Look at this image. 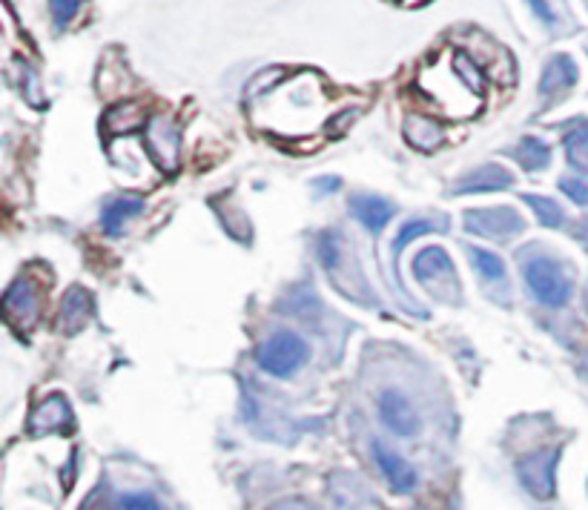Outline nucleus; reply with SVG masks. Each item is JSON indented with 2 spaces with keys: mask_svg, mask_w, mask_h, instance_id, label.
<instances>
[{
  "mask_svg": "<svg viewBox=\"0 0 588 510\" xmlns=\"http://www.w3.org/2000/svg\"><path fill=\"white\" fill-rule=\"evenodd\" d=\"M419 89L431 98L445 118H471L480 109V95L465 84L457 66L434 64L419 75Z\"/></svg>",
  "mask_w": 588,
  "mask_h": 510,
  "instance_id": "1",
  "label": "nucleus"
},
{
  "mask_svg": "<svg viewBox=\"0 0 588 510\" xmlns=\"http://www.w3.org/2000/svg\"><path fill=\"white\" fill-rule=\"evenodd\" d=\"M256 362L264 373H270L276 379H287L307 362V341L299 333L282 330V333L262 341V347L256 350Z\"/></svg>",
  "mask_w": 588,
  "mask_h": 510,
  "instance_id": "2",
  "label": "nucleus"
},
{
  "mask_svg": "<svg viewBox=\"0 0 588 510\" xmlns=\"http://www.w3.org/2000/svg\"><path fill=\"white\" fill-rule=\"evenodd\" d=\"M528 290L537 296L545 307H563L571 298V278L563 273V267L551 258H531L523 267Z\"/></svg>",
  "mask_w": 588,
  "mask_h": 510,
  "instance_id": "3",
  "label": "nucleus"
},
{
  "mask_svg": "<svg viewBox=\"0 0 588 510\" xmlns=\"http://www.w3.org/2000/svg\"><path fill=\"white\" fill-rule=\"evenodd\" d=\"M414 273L439 298H457V270H454L451 255L445 253L442 247H425V250H419L414 258Z\"/></svg>",
  "mask_w": 588,
  "mask_h": 510,
  "instance_id": "4",
  "label": "nucleus"
},
{
  "mask_svg": "<svg viewBox=\"0 0 588 510\" xmlns=\"http://www.w3.org/2000/svg\"><path fill=\"white\" fill-rule=\"evenodd\" d=\"M525 221L511 207H494V210H471L465 215V230L491 241H508L523 233Z\"/></svg>",
  "mask_w": 588,
  "mask_h": 510,
  "instance_id": "5",
  "label": "nucleus"
},
{
  "mask_svg": "<svg viewBox=\"0 0 588 510\" xmlns=\"http://www.w3.org/2000/svg\"><path fill=\"white\" fill-rule=\"evenodd\" d=\"M3 316H6V321L12 327L29 330L41 316V290H38V284L29 281V278H18L6 290V296H3Z\"/></svg>",
  "mask_w": 588,
  "mask_h": 510,
  "instance_id": "6",
  "label": "nucleus"
},
{
  "mask_svg": "<svg viewBox=\"0 0 588 510\" xmlns=\"http://www.w3.org/2000/svg\"><path fill=\"white\" fill-rule=\"evenodd\" d=\"M144 144L153 158L167 172H173L181 161V129L173 118H153L144 129Z\"/></svg>",
  "mask_w": 588,
  "mask_h": 510,
  "instance_id": "7",
  "label": "nucleus"
},
{
  "mask_svg": "<svg viewBox=\"0 0 588 510\" xmlns=\"http://www.w3.org/2000/svg\"><path fill=\"white\" fill-rule=\"evenodd\" d=\"M554 465H557V450L554 453L540 450L520 462V482L528 488V493H534L537 499L554 496Z\"/></svg>",
  "mask_w": 588,
  "mask_h": 510,
  "instance_id": "8",
  "label": "nucleus"
},
{
  "mask_svg": "<svg viewBox=\"0 0 588 510\" xmlns=\"http://www.w3.org/2000/svg\"><path fill=\"white\" fill-rule=\"evenodd\" d=\"M379 416H382V425L388 427L396 436H416L419 433V413L414 410V404L408 402L402 393L396 390H388L382 393L379 399Z\"/></svg>",
  "mask_w": 588,
  "mask_h": 510,
  "instance_id": "9",
  "label": "nucleus"
},
{
  "mask_svg": "<svg viewBox=\"0 0 588 510\" xmlns=\"http://www.w3.org/2000/svg\"><path fill=\"white\" fill-rule=\"evenodd\" d=\"M373 453V462H376V468L382 470V476H385V482L391 485L393 493H411L416 488V482H419V476H416V470L396 453L391 447H385L382 442H373L371 445Z\"/></svg>",
  "mask_w": 588,
  "mask_h": 510,
  "instance_id": "10",
  "label": "nucleus"
},
{
  "mask_svg": "<svg viewBox=\"0 0 588 510\" xmlns=\"http://www.w3.org/2000/svg\"><path fill=\"white\" fill-rule=\"evenodd\" d=\"M574 84H577V66H574V61L568 55H554L543 69L540 95L551 98V104H557V98H563Z\"/></svg>",
  "mask_w": 588,
  "mask_h": 510,
  "instance_id": "11",
  "label": "nucleus"
},
{
  "mask_svg": "<svg viewBox=\"0 0 588 510\" xmlns=\"http://www.w3.org/2000/svg\"><path fill=\"white\" fill-rule=\"evenodd\" d=\"M514 178L511 172H505L497 164H485V167H477L474 172H468L465 178H459L457 187H454V195H477V192H497L511 187Z\"/></svg>",
  "mask_w": 588,
  "mask_h": 510,
  "instance_id": "12",
  "label": "nucleus"
},
{
  "mask_svg": "<svg viewBox=\"0 0 588 510\" xmlns=\"http://www.w3.org/2000/svg\"><path fill=\"white\" fill-rule=\"evenodd\" d=\"M66 427H72V410L64 402V396H49L46 402L35 407V413L29 419L32 433H55V430H66Z\"/></svg>",
  "mask_w": 588,
  "mask_h": 510,
  "instance_id": "13",
  "label": "nucleus"
},
{
  "mask_svg": "<svg viewBox=\"0 0 588 510\" xmlns=\"http://www.w3.org/2000/svg\"><path fill=\"white\" fill-rule=\"evenodd\" d=\"M350 213L356 215V221L362 227H368L371 233H379L393 218V204L379 198V195H353L350 198Z\"/></svg>",
  "mask_w": 588,
  "mask_h": 510,
  "instance_id": "14",
  "label": "nucleus"
},
{
  "mask_svg": "<svg viewBox=\"0 0 588 510\" xmlns=\"http://www.w3.org/2000/svg\"><path fill=\"white\" fill-rule=\"evenodd\" d=\"M141 210H144V201H141V198L121 195V198L109 201L107 207H104V213H101V227H104V233L121 235L124 224H127L130 218H135Z\"/></svg>",
  "mask_w": 588,
  "mask_h": 510,
  "instance_id": "15",
  "label": "nucleus"
},
{
  "mask_svg": "<svg viewBox=\"0 0 588 510\" xmlns=\"http://www.w3.org/2000/svg\"><path fill=\"white\" fill-rule=\"evenodd\" d=\"M89 307H92V298L87 296L84 287H72L64 296V304H61V324H64L66 333H78L89 319Z\"/></svg>",
  "mask_w": 588,
  "mask_h": 510,
  "instance_id": "16",
  "label": "nucleus"
},
{
  "mask_svg": "<svg viewBox=\"0 0 588 510\" xmlns=\"http://www.w3.org/2000/svg\"><path fill=\"white\" fill-rule=\"evenodd\" d=\"M405 138H408L416 149H436L442 144L445 132H442V127H439L436 121H431V118L411 115L408 124H405Z\"/></svg>",
  "mask_w": 588,
  "mask_h": 510,
  "instance_id": "17",
  "label": "nucleus"
},
{
  "mask_svg": "<svg viewBox=\"0 0 588 510\" xmlns=\"http://www.w3.org/2000/svg\"><path fill=\"white\" fill-rule=\"evenodd\" d=\"M144 121V109L138 104H118L107 112L104 124H107V132H115V135H124V132H132V129L141 127Z\"/></svg>",
  "mask_w": 588,
  "mask_h": 510,
  "instance_id": "18",
  "label": "nucleus"
},
{
  "mask_svg": "<svg viewBox=\"0 0 588 510\" xmlns=\"http://www.w3.org/2000/svg\"><path fill=\"white\" fill-rule=\"evenodd\" d=\"M523 201L537 213L540 218V224L543 227H551V230H557V227H563V221H566V213H563V207L557 204V201H551V198H543V195H528L525 192Z\"/></svg>",
  "mask_w": 588,
  "mask_h": 510,
  "instance_id": "19",
  "label": "nucleus"
},
{
  "mask_svg": "<svg viewBox=\"0 0 588 510\" xmlns=\"http://www.w3.org/2000/svg\"><path fill=\"white\" fill-rule=\"evenodd\" d=\"M448 224L445 221H431V218H414V221H408L399 233H396V238H393V255H399L414 238H419V235L425 233H436V230H445Z\"/></svg>",
  "mask_w": 588,
  "mask_h": 510,
  "instance_id": "20",
  "label": "nucleus"
},
{
  "mask_svg": "<svg viewBox=\"0 0 588 510\" xmlns=\"http://www.w3.org/2000/svg\"><path fill=\"white\" fill-rule=\"evenodd\" d=\"M468 255H471V261H474V270H477L485 281H494V284H502V281H505V264H502L500 255L480 250V247H471Z\"/></svg>",
  "mask_w": 588,
  "mask_h": 510,
  "instance_id": "21",
  "label": "nucleus"
},
{
  "mask_svg": "<svg viewBox=\"0 0 588 510\" xmlns=\"http://www.w3.org/2000/svg\"><path fill=\"white\" fill-rule=\"evenodd\" d=\"M520 161H523L528 170H545L548 161H551V147L545 141H540V138H523V144H520Z\"/></svg>",
  "mask_w": 588,
  "mask_h": 510,
  "instance_id": "22",
  "label": "nucleus"
},
{
  "mask_svg": "<svg viewBox=\"0 0 588 510\" xmlns=\"http://www.w3.org/2000/svg\"><path fill=\"white\" fill-rule=\"evenodd\" d=\"M566 155L577 170L588 172V124L566 135Z\"/></svg>",
  "mask_w": 588,
  "mask_h": 510,
  "instance_id": "23",
  "label": "nucleus"
},
{
  "mask_svg": "<svg viewBox=\"0 0 588 510\" xmlns=\"http://www.w3.org/2000/svg\"><path fill=\"white\" fill-rule=\"evenodd\" d=\"M78 9H81V0H49V12H52L58 29H64L66 23L78 15Z\"/></svg>",
  "mask_w": 588,
  "mask_h": 510,
  "instance_id": "24",
  "label": "nucleus"
},
{
  "mask_svg": "<svg viewBox=\"0 0 588 510\" xmlns=\"http://www.w3.org/2000/svg\"><path fill=\"white\" fill-rule=\"evenodd\" d=\"M560 190L566 192L574 204H588V184L586 181H580V178H563V181H560Z\"/></svg>",
  "mask_w": 588,
  "mask_h": 510,
  "instance_id": "25",
  "label": "nucleus"
},
{
  "mask_svg": "<svg viewBox=\"0 0 588 510\" xmlns=\"http://www.w3.org/2000/svg\"><path fill=\"white\" fill-rule=\"evenodd\" d=\"M121 508L124 510H161V505L155 502L153 496H147V493H127V496H121Z\"/></svg>",
  "mask_w": 588,
  "mask_h": 510,
  "instance_id": "26",
  "label": "nucleus"
},
{
  "mask_svg": "<svg viewBox=\"0 0 588 510\" xmlns=\"http://www.w3.org/2000/svg\"><path fill=\"white\" fill-rule=\"evenodd\" d=\"M270 510H316V508H313L307 499H296V496H293V499H282V502H276Z\"/></svg>",
  "mask_w": 588,
  "mask_h": 510,
  "instance_id": "27",
  "label": "nucleus"
},
{
  "mask_svg": "<svg viewBox=\"0 0 588 510\" xmlns=\"http://www.w3.org/2000/svg\"><path fill=\"white\" fill-rule=\"evenodd\" d=\"M531 6H534V15L540 18L543 23H554V15H551V9H548V3L545 0H528Z\"/></svg>",
  "mask_w": 588,
  "mask_h": 510,
  "instance_id": "28",
  "label": "nucleus"
},
{
  "mask_svg": "<svg viewBox=\"0 0 588 510\" xmlns=\"http://www.w3.org/2000/svg\"><path fill=\"white\" fill-rule=\"evenodd\" d=\"M408 6H419V3H425V0H405Z\"/></svg>",
  "mask_w": 588,
  "mask_h": 510,
  "instance_id": "29",
  "label": "nucleus"
}]
</instances>
